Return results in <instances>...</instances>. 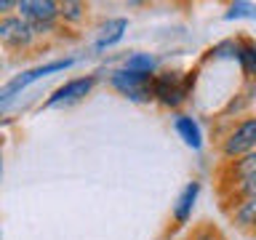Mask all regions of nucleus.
<instances>
[{
  "label": "nucleus",
  "instance_id": "1a4fd4ad",
  "mask_svg": "<svg viewBox=\"0 0 256 240\" xmlns=\"http://www.w3.org/2000/svg\"><path fill=\"white\" fill-rule=\"evenodd\" d=\"M200 198V182L192 179L182 187V192L176 195V203H174V222L184 227V224H190L192 219V211H195V203Z\"/></svg>",
  "mask_w": 256,
  "mask_h": 240
},
{
  "label": "nucleus",
  "instance_id": "f8f14e48",
  "mask_svg": "<svg viewBox=\"0 0 256 240\" xmlns=\"http://www.w3.org/2000/svg\"><path fill=\"white\" fill-rule=\"evenodd\" d=\"M128 30V19L126 16H115V19H107L99 27V38H96V51H104V48H112L115 43H120Z\"/></svg>",
  "mask_w": 256,
  "mask_h": 240
},
{
  "label": "nucleus",
  "instance_id": "dca6fc26",
  "mask_svg": "<svg viewBox=\"0 0 256 240\" xmlns=\"http://www.w3.org/2000/svg\"><path fill=\"white\" fill-rule=\"evenodd\" d=\"M224 19H227V22H235V19H256V3H248V0H235V3L227 6Z\"/></svg>",
  "mask_w": 256,
  "mask_h": 240
},
{
  "label": "nucleus",
  "instance_id": "ddd939ff",
  "mask_svg": "<svg viewBox=\"0 0 256 240\" xmlns=\"http://www.w3.org/2000/svg\"><path fill=\"white\" fill-rule=\"evenodd\" d=\"M240 64V72L248 78V80H256V43L248 38H240L238 43V59Z\"/></svg>",
  "mask_w": 256,
  "mask_h": 240
},
{
  "label": "nucleus",
  "instance_id": "f03ea898",
  "mask_svg": "<svg viewBox=\"0 0 256 240\" xmlns=\"http://www.w3.org/2000/svg\"><path fill=\"white\" fill-rule=\"evenodd\" d=\"M254 150H256V115H246L243 120H238V123L224 134V139L219 144V152H222L224 163H227V160L243 158Z\"/></svg>",
  "mask_w": 256,
  "mask_h": 240
},
{
  "label": "nucleus",
  "instance_id": "20e7f679",
  "mask_svg": "<svg viewBox=\"0 0 256 240\" xmlns=\"http://www.w3.org/2000/svg\"><path fill=\"white\" fill-rule=\"evenodd\" d=\"M70 67H75V59H72V56H64V59L46 62V64H38V67H32V70H24L22 75H16L14 80H8V83L3 86V91H0V102H3V107L19 91H24L30 83H35V80H40V78L54 75V72H64V70H70Z\"/></svg>",
  "mask_w": 256,
  "mask_h": 240
},
{
  "label": "nucleus",
  "instance_id": "9b49d317",
  "mask_svg": "<svg viewBox=\"0 0 256 240\" xmlns=\"http://www.w3.org/2000/svg\"><path fill=\"white\" fill-rule=\"evenodd\" d=\"M227 214H230V219H232V224H235L238 230L256 235V198L230 203L227 206Z\"/></svg>",
  "mask_w": 256,
  "mask_h": 240
},
{
  "label": "nucleus",
  "instance_id": "4468645a",
  "mask_svg": "<svg viewBox=\"0 0 256 240\" xmlns=\"http://www.w3.org/2000/svg\"><path fill=\"white\" fill-rule=\"evenodd\" d=\"M123 70L128 72H139V75H158V59L152 54L136 51L123 62Z\"/></svg>",
  "mask_w": 256,
  "mask_h": 240
},
{
  "label": "nucleus",
  "instance_id": "9d476101",
  "mask_svg": "<svg viewBox=\"0 0 256 240\" xmlns=\"http://www.w3.org/2000/svg\"><path fill=\"white\" fill-rule=\"evenodd\" d=\"M171 123H174V131L179 134V139L187 144L190 150L203 147V128H200V123L192 115H187V112H174Z\"/></svg>",
  "mask_w": 256,
  "mask_h": 240
},
{
  "label": "nucleus",
  "instance_id": "f257e3e1",
  "mask_svg": "<svg viewBox=\"0 0 256 240\" xmlns=\"http://www.w3.org/2000/svg\"><path fill=\"white\" fill-rule=\"evenodd\" d=\"M198 80V70L190 72H176V70H166L155 75V102L163 104L168 110H179L184 102L190 99L192 88Z\"/></svg>",
  "mask_w": 256,
  "mask_h": 240
},
{
  "label": "nucleus",
  "instance_id": "2eb2a0df",
  "mask_svg": "<svg viewBox=\"0 0 256 240\" xmlns=\"http://www.w3.org/2000/svg\"><path fill=\"white\" fill-rule=\"evenodd\" d=\"M86 16H88V8H86V3H80V0H64L62 3V22L70 24V27L83 24Z\"/></svg>",
  "mask_w": 256,
  "mask_h": 240
},
{
  "label": "nucleus",
  "instance_id": "a211bd4d",
  "mask_svg": "<svg viewBox=\"0 0 256 240\" xmlns=\"http://www.w3.org/2000/svg\"><path fill=\"white\" fill-rule=\"evenodd\" d=\"M190 240H227V238H224L222 232H219V230L214 227V224H203V227L192 230Z\"/></svg>",
  "mask_w": 256,
  "mask_h": 240
},
{
  "label": "nucleus",
  "instance_id": "39448f33",
  "mask_svg": "<svg viewBox=\"0 0 256 240\" xmlns=\"http://www.w3.org/2000/svg\"><path fill=\"white\" fill-rule=\"evenodd\" d=\"M35 30H32L30 22H24L19 14L11 16H0V43H3L8 51H27V48L35 46Z\"/></svg>",
  "mask_w": 256,
  "mask_h": 240
},
{
  "label": "nucleus",
  "instance_id": "f3484780",
  "mask_svg": "<svg viewBox=\"0 0 256 240\" xmlns=\"http://www.w3.org/2000/svg\"><path fill=\"white\" fill-rule=\"evenodd\" d=\"M238 43L240 40H224L211 48V56L214 59H238Z\"/></svg>",
  "mask_w": 256,
  "mask_h": 240
},
{
  "label": "nucleus",
  "instance_id": "0eeeda50",
  "mask_svg": "<svg viewBox=\"0 0 256 240\" xmlns=\"http://www.w3.org/2000/svg\"><path fill=\"white\" fill-rule=\"evenodd\" d=\"M16 14L30 24H59L62 3H56V0H19Z\"/></svg>",
  "mask_w": 256,
  "mask_h": 240
},
{
  "label": "nucleus",
  "instance_id": "423d86ee",
  "mask_svg": "<svg viewBox=\"0 0 256 240\" xmlns=\"http://www.w3.org/2000/svg\"><path fill=\"white\" fill-rule=\"evenodd\" d=\"M96 80H99L96 75H83V78L67 80V83L59 86L51 96H48L46 107H64V104H75V102H80V99H86V96L94 91Z\"/></svg>",
  "mask_w": 256,
  "mask_h": 240
},
{
  "label": "nucleus",
  "instance_id": "6e6552de",
  "mask_svg": "<svg viewBox=\"0 0 256 240\" xmlns=\"http://www.w3.org/2000/svg\"><path fill=\"white\" fill-rule=\"evenodd\" d=\"M256 176V150L248 152L243 158H235V160H227V163L222 166V190L227 192L232 190L235 184L246 182V179H254Z\"/></svg>",
  "mask_w": 256,
  "mask_h": 240
},
{
  "label": "nucleus",
  "instance_id": "7ed1b4c3",
  "mask_svg": "<svg viewBox=\"0 0 256 240\" xmlns=\"http://www.w3.org/2000/svg\"><path fill=\"white\" fill-rule=\"evenodd\" d=\"M110 86L131 102H155V88H152L155 75H139V72H128L120 67L110 72Z\"/></svg>",
  "mask_w": 256,
  "mask_h": 240
}]
</instances>
